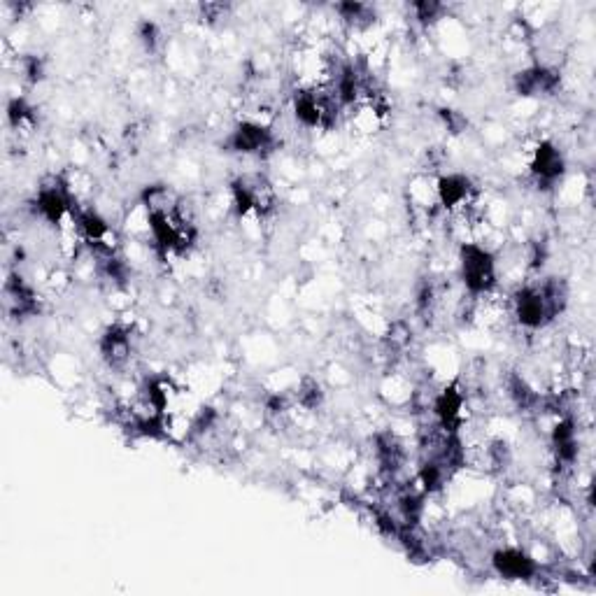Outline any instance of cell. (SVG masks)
Masks as SVG:
<instances>
[{"instance_id":"cell-1","label":"cell","mask_w":596,"mask_h":596,"mask_svg":"<svg viewBox=\"0 0 596 596\" xmlns=\"http://www.w3.org/2000/svg\"><path fill=\"white\" fill-rule=\"evenodd\" d=\"M231 205L240 217L266 219L278 210V191L264 173H243L231 184Z\"/></svg>"},{"instance_id":"cell-2","label":"cell","mask_w":596,"mask_h":596,"mask_svg":"<svg viewBox=\"0 0 596 596\" xmlns=\"http://www.w3.org/2000/svg\"><path fill=\"white\" fill-rule=\"evenodd\" d=\"M459 273L468 296L492 292L499 282V264L494 252L480 243H464L459 247Z\"/></svg>"},{"instance_id":"cell-3","label":"cell","mask_w":596,"mask_h":596,"mask_svg":"<svg viewBox=\"0 0 596 596\" xmlns=\"http://www.w3.org/2000/svg\"><path fill=\"white\" fill-rule=\"evenodd\" d=\"M226 149L236 154H245V156H264L275 149L278 145V138L271 126L254 122V119H243L233 126V131L226 138Z\"/></svg>"},{"instance_id":"cell-4","label":"cell","mask_w":596,"mask_h":596,"mask_svg":"<svg viewBox=\"0 0 596 596\" xmlns=\"http://www.w3.org/2000/svg\"><path fill=\"white\" fill-rule=\"evenodd\" d=\"M564 152L552 140H538L529 154V173L538 189H552L564 177Z\"/></svg>"},{"instance_id":"cell-5","label":"cell","mask_w":596,"mask_h":596,"mask_svg":"<svg viewBox=\"0 0 596 596\" xmlns=\"http://www.w3.org/2000/svg\"><path fill=\"white\" fill-rule=\"evenodd\" d=\"M133 329L126 324H115L105 331L101 338V357L112 371H124L129 368L133 357Z\"/></svg>"},{"instance_id":"cell-6","label":"cell","mask_w":596,"mask_h":596,"mask_svg":"<svg viewBox=\"0 0 596 596\" xmlns=\"http://www.w3.org/2000/svg\"><path fill=\"white\" fill-rule=\"evenodd\" d=\"M562 84V75L552 66H538L524 68L522 73L515 75V91L524 98L534 96H552Z\"/></svg>"},{"instance_id":"cell-7","label":"cell","mask_w":596,"mask_h":596,"mask_svg":"<svg viewBox=\"0 0 596 596\" xmlns=\"http://www.w3.org/2000/svg\"><path fill=\"white\" fill-rule=\"evenodd\" d=\"M492 566L501 578L508 580H529L538 573V564L531 559L529 552L513 548V545L496 550L492 555Z\"/></svg>"},{"instance_id":"cell-8","label":"cell","mask_w":596,"mask_h":596,"mask_svg":"<svg viewBox=\"0 0 596 596\" xmlns=\"http://www.w3.org/2000/svg\"><path fill=\"white\" fill-rule=\"evenodd\" d=\"M408 208L415 212V215H422L424 219H431L438 212V191H436V177L429 173L415 175L413 180L408 182L406 189Z\"/></svg>"},{"instance_id":"cell-9","label":"cell","mask_w":596,"mask_h":596,"mask_svg":"<svg viewBox=\"0 0 596 596\" xmlns=\"http://www.w3.org/2000/svg\"><path fill=\"white\" fill-rule=\"evenodd\" d=\"M140 42H143L147 52H154L156 47H159L161 42V33H159V26L152 24V21H145L143 26H140V33H138Z\"/></svg>"}]
</instances>
